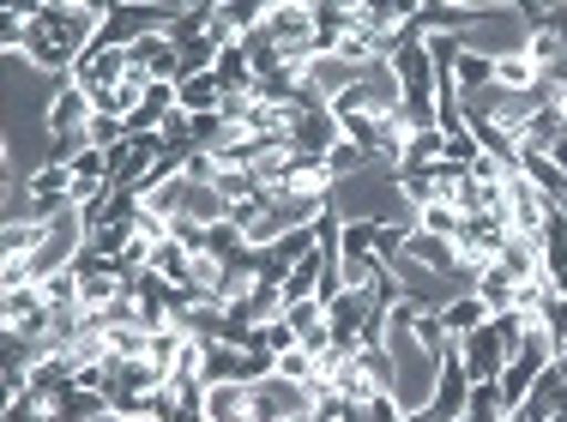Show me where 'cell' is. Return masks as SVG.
<instances>
[{"label": "cell", "instance_id": "1", "mask_svg": "<svg viewBox=\"0 0 567 422\" xmlns=\"http://www.w3.org/2000/svg\"><path fill=\"white\" fill-rule=\"evenodd\" d=\"M266 37L290 66L315 61V0H284V7H266Z\"/></svg>", "mask_w": 567, "mask_h": 422}, {"label": "cell", "instance_id": "2", "mask_svg": "<svg viewBox=\"0 0 567 422\" xmlns=\"http://www.w3.org/2000/svg\"><path fill=\"white\" fill-rule=\"evenodd\" d=\"M308 411H315V392L296 387V380L266 374L260 387H248V422H296Z\"/></svg>", "mask_w": 567, "mask_h": 422}, {"label": "cell", "instance_id": "3", "mask_svg": "<svg viewBox=\"0 0 567 422\" xmlns=\"http://www.w3.org/2000/svg\"><path fill=\"white\" fill-rule=\"evenodd\" d=\"M549 199L537 182H525V175H507V229L525 241H544V224H549Z\"/></svg>", "mask_w": 567, "mask_h": 422}, {"label": "cell", "instance_id": "4", "mask_svg": "<svg viewBox=\"0 0 567 422\" xmlns=\"http://www.w3.org/2000/svg\"><path fill=\"white\" fill-rule=\"evenodd\" d=\"M91 115H97V109H91V97H85V91L73 85V79H66V85H55V91H49V109H43V127L55 133V140H85Z\"/></svg>", "mask_w": 567, "mask_h": 422}, {"label": "cell", "instance_id": "5", "mask_svg": "<svg viewBox=\"0 0 567 422\" xmlns=\"http://www.w3.org/2000/svg\"><path fill=\"white\" fill-rule=\"evenodd\" d=\"M458 350H465V374H471V387H477V380H502V369H507V350H502V338H495V326H477V332L471 338H458Z\"/></svg>", "mask_w": 567, "mask_h": 422}, {"label": "cell", "instance_id": "6", "mask_svg": "<svg viewBox=\"0 0 567 422\" xmlns=\"http://www.w3.org/2000/svg\"><path fill=\"white\" fill-rule=\"evenodd\" d=\"M453 79H458V97L477 103L483 91H495V54H483V49L458 43V54H453Z\"/></svg>", "mask_w": 567, "mask_h": 422}, {"label": "cell", "instance_id": "7", "mask_svg": "<svg viewBox=\"0 0 567 422\" xmlns=\"http://www.w3.org/2000/svg\"><path fill=\"white\" fill-rule=\"evenodd\" d=\"M284 320H290L296 344L315 350V357L332 344V332H327V302H320V296H308V302H290V308H284Z\"/></svg>", "mask_w": 567, "mask_h": 422}, {"label": "cell", "instance_id": "8", "mask_svg": "<svg viewBox=\"0 0 567 422\" xmlns=\"http://www.w3.org/2000/svg\"><path fill=\"white\" fill-rule=\"evenodd\" d=\"M495 271H507L513 284H525V278H549V271H544V241L507 236V241H502V254H495Z\"/></svg>", "mask_w": 567, "mask_h": 422}, {"label": "cell", "instance_id": "9", "mask_svg": "<svg viewBox=\"0 0 567 422\" xmlns=\"http://www.w3.org/2000/svg\"><path fill=\"white\" fill-rule=\"evenodd\" d=\"M483 12H495V7H416V31L423 37H465Z\"/></svg>", "mask_w": 567, "mask_h": 422}, {"label": "cell", "instance_id": "10", "mask_svg": "<svg viewBox=\"0 0 567 422\" xmlns=\"http://www.w3.org/2000/svg\"><path fill=\"white\" fill-rule=\"evenodd\" d=\"M212 79L224 85V97H254V61L241 43L218 49V61H212Z\"/></svg>", "mask_w": 567, "mask_h": 422}, {"label": "cell", "instance_id": "11", "mask_svg": "<svg viewBox=\"0 0 567 422\" xmlns=\"http://www.w3.org/2000/svg\"><path fill=\"white\" fill-rule=\"evenodd\" d=\"M199 422H248V387H236V380H212Z\"/></svg>", "mask_w": 567, "mask_h": 422}, {"label": "cell", "instance_id": "12", "mask_svg": "<svg viewBox=\"0 0 567 422\" xmlns=\"http://www.w3.org/2000/svg\"><path fill=\"white\" fill-rule=\"evenodd\" d=\"M175 217H194V224H224L229 206L218 199V187H212V182H187V175H182V212H175Z\"/></svg>", "mask_w": 567, "mask_h": 422}, {"label": "cell", "instance_id": "13", "mask_svg": "<svg viewBox=\"0 0 567 422\" xmlns=\"http://www.w3.org/2000/svg\"><path fill=\"white\" fill-rule=\"evenodd\" d=\"M43 236H49L43 217H12L7 236H0V260H31V254L43 248Z\"/></svg>", "mask_w": 567, "mask_h": 422}, {"label": "cell", "instance_id": "14", "mask_svg": "<svg viewBox=\"0 0 567 422\" xmlns=\"http://www.w3.org/2000/svg\"><path fill=\"white\" fill-rule=\"evenodd\" d=\"M175 103H182L187 115H218V109H224V85H218L212 73L182 79V85H175Z\"/></svg>", "mask_w": 567, "mask_h": 422}, {"label": "cell", "instance_id": "15", "mask_svg": "<svg viewBox=\"0 0 567 422\" xmlns=\"http://www.w3.org/2000/svg\"><path fill=\"white\" fill-rule=\"evenodd\" d=\"M471 296H477L489 315H513V308H519V284H513L507 271H495V266L477 271V290H471Z\"/></svg>", "mask_w": 567, "mask_h": 422}, {"label": "cell", "instance_id": "16", "mask_svg": "<svg viewBox=\"0 0 567 422\" xmlns=\"http://www.w3.org/2000/svg\"><path fill=\"white\" fill-rule=\"evenodd\" d=\"M441 326H447V338L458 344V338H471L477 326H489V308H483L477 296H453V302L441 308Z\"/></svg>", "mask_w": 567, "mask_h": 422}, {"label": "cell", "instance_id": "17", "mask_svg": "<svg viewBox=\"0 0 567 422\" xmlns=\"http://www.w3.org/2000/svg\"><path fill=\"white\" fill-rule=\"evenodd\" d=\"M145 271H152V278H164V284H187V278H194V254H187L182 241H157L152 266H145Z\"/></svg>", "mask_w": 567, "mask_h": 422}, {"label": "cell", "instance_id": "18", "mask_svg": "<svg viewBox=\"0 0 567 422\" xmlns=\"http://www.w3.org/2000/svg\"><path fill=\"white\" fill-rule=\"evenodd\" d=\"M537 85V66H532V54L525 49H507V54H495V91H532Z\"/></svg>", "mask_w": 567, "mask_h": 422}, {"label": "cell", "instance_id": "19", "mask_svg": "<svg viewBox=\"0 0 567 422\" xmlns=\"http://www.w3.org/2000/svg\"><path fill=\"white\" fill-rule=\"evenodd\" d=\"M332 392H339V399H350V404H369L381 387H374V374L362 369L357 357H350V362H339V374H332Z\"/></svg>", "mask_w": 567, "mask_h": 422}, {"label": "cell", "instance_id": "20", "mask_svg": "<svg viewBox=\"0 0 567 422\" xmlns=\"http://www.w3.org/2000/svg\"><path fill=\"white\" fill-rule=\"evenodd\" d=\"M31 0H19V7H7V19H0V49L7 54H24V43H31Z\"/></svg>", "mask_w": 567, "mask_h": 422}, {"label": "cell", "instance_id": "21", "mask_svg": "<svg viewBox=\"0 0 567 422\" xmlns=\"http://www.w3.org/2000/svg\"><path fill=\"white\" fill-rule=\"evenodd\" d=\"M182 350H187V332H182V326H164V332H152V344H145V362H157V369L175 374Z\"/></svg>", "mask_w": 567, "mask_h": 422}, {"label": "cell", "instance_id": "22", "mask_svg": "<svg viewBox=\"0 0 567 422\" xmlns=\"http://www.w3.org/2000/svg\"><path fill=\"white\" fill-rule=\"evenodd\" d=\"M458 224H465V212H458V206H423L411 229H429V236H447L453 248H458Z\"/></svg>", "mask_w": 567, "mask_h": 422}, {"label": "cell", "instance_id": "23", "mask_svg": "<svg viewBox=\"0 0 567 422\" xmlns=\"http://www.w3.org/2000/svg\"><path fill=\"white\" fill-rule=\"evenodd\" d=\"M85 140L91 145H97V152H121V145H127L133 140V133H127V121H121V115H91V127H85Z\"/></svg>", "mask_w": 567, "mask_h": 422}, {"label": "cell", "instance_id": "24", "mask_svg": "<svg viewBox=\"0 0 567 422\" xmlns=\"http://www.w3.org/2000/svg\"><path fill=\"white\" fill-rule=\"evenodd\" d=\"M272 374L278 380H296V387H308V380H315V350H284V357H272Z\"/></svg>", "mask_w": 567, "mask_h": 422}, {"label": "cell", "instance_id": "25", "mask_svg": "<svg viewBox=\"0 0 567 422\" xmlns=\"http://www.w3.org/2000/svg\"><path fill=\"white\" fill-rule=\"evenodd\" d=\"M43 296H49V308H85L79 302V271L73 266L55 271V278H43Z\"/></svg>", "mask_w": 567, "mask_h": 422}, {"label": "cell", "instance_id": "26", "mask_svg": "<svg viewBox=\"0 0 567 422\" xmlns=\"http://www.w3.org/2000/svg\"><path fill=\"white\" fill-rule=\"evenodd\" d=\"M66 169H73V182H110V152L85 145V152H79L73 163H66Z\"/></svg>", "mask_w": 567, "mask_h": 422}, {"label": "cell", "instance_id": "27", "mask_svg": "<svg viewBox=\"0 0 567 422\" xmlns=\"http://www.w3.org/2000/svg\"><path fill=\"white\" fill-rule=\"evenodd\" d=\"M369 163H374L369 152H357V145H350V140H344V145H339V152H332V157H327V169H332V182H344V175H357V169H369Z\"/></svg>", "mask_w": 567, "mask_h": 422}, {"label": "cell", "instance_id": "28", "mask_svg": "<svg viewBox=\"0 0 567 422\" xmlns=\"http://www.w3.org/2000/svg\"><path fill=\"white\" fill-rule=\"evenodd\" d=\"M266 350H272V357H284V350H296V332H290V320H266Z\"/></svg>", "mask_w": 567, "mask_h": 422}, {"label": "cell", "instance_id": "29", "mask_svg": "<svg viewBox=\"0 0 567 422\" xmlns=\"http://www.w3.org/2000/svg\"><path fill=\"white\" fill-rule=\"evenodd\" d=\"M458 422H477V416H471V411H465V416H458Z\"/></svg>", "mask_w": 567, "mask_h": 422}]
</instances>
